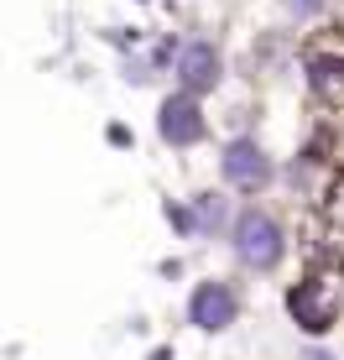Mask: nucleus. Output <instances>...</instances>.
Wrapping results in <instances>:
<instances>
[{
    "label": "nucleus",
    "mask_w": 344,
    "mask_h": 360,
    "mask_svg": "<svg viewBox=\"0 0 344 360\" xmlns=\"http://www.w3.org/2000/svg\"><path fill=\"white\" fill-rule=\"evenodd\" d=\"M230 251L251 271H277L282 256H287V230L277 225L272 209L245 204V209H235V219H230Z\"/></svg>",
    "instance_id": "nucleus-1"
},
{
    "label": "nucleus",
    "mask_w": 344,
    "mask_h": 360,
    "mask_svg": "<svg viewBox=\"0 0 344 360\" xmlns=\"http://www.w3.org/2000/svg\"><path fill=\"white\" fill-rule=\"evenodd\" d=\"M287 314H292V324L303 334H313V340L329 334L339 324V314H344V277L334 266H313L308 277L287 292Z\"/></svg>",
    "instance_id": "nucleus-2"
},
{
    "label": "nucleus",
    "mask_w": 344,
    "mask_h": 360,
    "mask_svg": "<svg viewBox=\"0 0 344 360\" xmlns=\"http://www.w3.org/2000/svg\"><path fill=\"white\" fill-rule=\"evenodd\" d=\"M219 178L235 193H266L272 178H277V167H272V157H266V146L256 141V136H235V141H225V152H219Z\"/></svg>",
    "instance_id": "nucleus-3"
},
{
    "label": "nucleus",
    "mask_w": 344,
    "mask_h": 360,
    "mask_svg": "<svg viewBox=\"0 0 344 360\" xmlns=\"http://www.w3.org/2000/svg\"><path fill=\"white\" fill-rule=\"evenodd\" d=\"M235 319H240V292H235V282L209 277V282H199V288L188 292V324H193V329L225 334Z\"/></svg>",
    "instance_id": "nucleus-4"
},
{
    "label": "nucleus",
    "mask_w": 344,
    "mask_h": 360,
    "mask_svg": "<svg viewBox=\"0 0 344 360\" xmlns=\"http://www.w3.org/2000/svg\"><path fill=\"white\" fill-rule=\"evenodd\" d=\"M157 136H162L167 146H199L209 136V115L199 105V94H167L162 105H157Z\"/></svg>",
    "instance_id": "nucleus-5"
},
{
    "label": "nucleus",
    "mask_w": 344,
    "mask_h": 360,
    "mask_svg": "<svg viewBox=\"0 0 344 360\" xmlns=\"http://www.w3.org/2000/svg\"><path fill=\"white\" fill-rule=\"evenodd\" d=\"M172 79H178L183 94H209L225 79V58H219L214 42H183L178 58H172Z\"/></svg>",
    "instance_id": "nucleus-6"
},
{
    "label": "nucleus",
    "mask_w": 344,
    "mask_h": 360,
    "mask_svg": "<svg viewBox=\"0 0 344 360\" xmlns=\"http://www.w3.org/2000/svg\"><path fill=\"white\" fill-rule=\"evenodd\" d=\"M308 68V89L324 110H344V58L334 63H303Z\"/></svg>",
    "instance_id": "nucleus-7"
},
{
    "label": "nucleus",
    "mask_w": 344,
    "mask_h": 360,
    "mask_svg": "<svg viewBox=\"0 0 344 360\" xmlns=\"http://www.w3.org/2000/svg\"><path fill=\"white\" fill-rule=\"evenodd\" d=\"M230 198L225 193H199L193 198V235H219V230H230Z\"/></svg>",
    "instance_id": "nucleus-8"
},
{
    "label": "nucleus",
    "mask_w": 344,
    "mask_h": 360,
    "mask_svg": "<svg viewBox=\"0 0 344 360\" xmlns=\"http://www.w3.org/2000/svg\"><path fill=\"white\" fill-rule=\"evenodd\" d=\"M298 58L303 63H334V58H344V32L339 27H318L303 37V47H298Z\"/></svg>",
    "instance_id": "nucleus-9"
},
{
    "label": "nucleus",
    "mask_w": 344,
    "mask_h": 360,
    "mask_svg": "<svg viewBox=\"0 0 344 360\" xmlns=\"http://www.w3.org/2000/svg\"><path fill=\"white\" fill-rule=\"evenodd\" d=\"M282 6H287V16L313 21V16H324V6H329V0H282Z\"/></svg>",
    "instance_id": "nucleus-10"
},
{
    "label": "nucleus",
    "mask_w": 344,
    "mask_h": 360,
    "mask_svg": "<svg viewBox=\"0 0 344 360\" xmlns=\"http://www.w3.org/2000/svg\"><path fill=\"white\" fill-rule=\"evenodd\" d=\"M162 214H167V225H172V230H183V235H193V209H183V204H167V209H162Z\"/></svg>",
    "instance_id": "nucleus-11"
},
{
    "label": "nucleus",
    "mask_w": 344,
    "mask_h": 360,
    "mask_svg": "<svg viewBox=\"0 0 344 360\" xmlns=\"http://www.w3.org/2000/svg\"><path fill=\"white\" fill-rule=\"evenodd\" d=\"M303 360H334L329 350H318V345H308V350H303Z\"/></svg>",
    "instance_id": "nucleus-12"
},
{
    "label": "nucleus",
    "mask_w": 344,
    "mask_h": 360,
    "mask_svg": "<svg viewBox=\"0 0 344 360\" xmlns=\"http://www.w3.org/2000/svg\"><path fill=\"white\" fill-rule=\"evenodd\" d=\"M152 360H172V350H152Z\"/></svg>",
    "instance_id": "nucleus-13"
}]
</instances>
